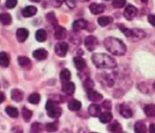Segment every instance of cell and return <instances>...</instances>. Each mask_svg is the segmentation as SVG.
I'll return each mask as SVG.
<instances>
[{
    "label": "cell",
    "mask_w": 155,
    "mask_h": 133,
    "mask_svg": "<svg viewBox=\"0 0 155 133\" xmlns=\"http://www.w3.org/2000/svg\"><path fill=\"white\" fill-rule=\"evenodd\" d=\"M104 46L110 53L115 56H123L127 52V47H126L125 43L121 39L112 37V36L105 38Z\"/></svg>",
    "instance_id": "obj_1"
},
{
    "label": "cell",
    "mask_w": 155,
    "mask_h": 133,
    "mask_svg": "<svg viewBox=\"0 0 155 133\" xmlns=\"http://www.w3.org/2000/svg\"><path fill=\"white\" fill-rule=\"evenodd\" d=\"M91 61L99 68H114L117 67L115 59L104 53H94L91 56Z\"/></svg>",
    "instance_id": "obj_2"
},
{
    "label": "cell",
    "mask_w": 155,
    "mask_h": 133,
    "mask_svg": "<svg viewBox=\"0 0 155 133\" xmlns=\"http://www.w3.org/2000/svg\"><path fill=\"white\" fill-rule=\"evenodd\" d=\"M45 109H46L49 118L58 119L59 116L62 115V109L59 106V104L56 103L55 101L48 100L45 105Z\"/></svg>",
    "instance_id": "obj_3"
},
{
    "label": "cell",
    "mask_w": 155,
    "mask_h": 133,
    "mask_svg": "<svg viewBox=\"0 0 155 133\" xmlns=\"http://www.w3.org/2000/svg\"><path fill=\"white\" fill-rule=\"evenodd\" d=\"M84 45L88 51H93L96 48V46L98 45V41H97L95 36L88 35L84 39Z\"/></svg>",
    "instance_id": "obj_4"
},
{
    "label": "cell",
    "mask_w": 155,
    "mask_h": 133,
    "mask_svg": "<svg viewBox=\"0 0 155 133\" xmlns=\"http://www.w3.org/2000/svg\"><path fill=\"white\" fill-rule=\"evenodd\" d=\"M69 45L67 42H59L55 45V53L59 57H65L67 55Z\"/></svg>",
    "instance_id": "obj_5"
},
{
    "label": "cell",
    "mask_w": 155,
    "mask_h": 133,
    "mask_svg": "<svg viewBox=\"0 0 155 133\" xmlns=\"http://www.w3.org/2000/svg\"><path fill=\"white\" fill-rule=\"evenodd\" d=\"M137 14V9L133 5H128L126 7L124 12V17L128 20V21H132V20L136 17Z\"/></svg>",
    "instance_id": "obj_6"
},
{
    "label": "cell",
    "mask_w": 155,
    "mask_h": 133,
    "mask_svg": "<svg viewBox=\"0 0 155 133\" xmlns=\"http://www.w3.org/2000/svg\"><path fill=\"white\" fill-rule=\"evenodd\" d=\"M119 112L121 116H123V118H126V119H130L133 116V111L132 109L130 108V106L126 104H121L119 106Z\"/></svg>",
    "instance_id": "obj_7"
},
{
    "label": "cell",
    "mask_w": 155,
    "mask_h": 133,
    "mask_svg": "<svg viewBox=\"0 0 155 133\" xmlns=\"http://www.w3.org/2000/svg\"><path fill=\"white\" fill-rule=\"evenodd\" d=\"M87 98L91 100V102H99V101H101L103 98L102 95L93 89H88L87 90Z\"/></svg>",
    "instance_id": "obj_8"
},
{
    "label": "cell",
    "mask_w": 155,
    "mask_h": 133,
    "mask_svg": "<svg viewBox=\"0 0 155 133\" xmlns=\"http://www.w3.org/2000/svg\"><path fill=\"white\" fill-rule=\"evenodd\" d=\"M89 10L93 15H98L103 13L105 10V6L103 4H98V3H92L89 6Z\"/></svg>",
    "instance_id": "obj_9"
},
{
    "label": "cell",
    "mask_w": 155,
    "mask_h": 133,
    "mask_svg": "<svg viewBox=\"0 0 155 133\" xmlns=\"http://www.w3.org/2000/svg\"><path fill=\"white\" fill-rule=\"evenodd\" d=\"M62 90H63V92H65L66 94H68V95H72V94L75 92V90H76L75 83H74V82H71V81L63 82Z\"/></svg>",
    "instance_id": "obj_10"
},
{
    "label": "cell",
    "mask_w": 155,
    "mask_h": 133,
    "mask_svg": "<svg viewBox=\"0 0 155 133\" xmlns=\"http://www.w3.org/2000/svg\"><path fill=\"white\" fill-rule=\"evenodd\" d=\"M32 56L36 59V60H39V61H42V60H45L48 56V52L43 49V48H39V49H36L35 51H34L32 53Z\"/></svg>",
    "instance_id": "obj_11"
},
{
    "label": "cell",
    "mask_w": 155,
    "mask_h": 133,
    "mask_svg": "<svg viewBox=\"0 0 155 133\" xmlns=\"http://www.w3.org/2000/svg\"><path fill=\"white\" fill-rule=\"evenodd\" d=\"M88 114L91 116H94L97 118L101 115V108L99 105L97 104H91V106L88 107Z\"/></svg>",
    "instance_id": "obj_12"
},
{
    "label": "cell",
    "mask_w": 155,
    "mask_h": 133,
    "mask_svg": "<svg viewBox=\"0 0 155 133\" xmlns=\"http://www.w3.org/2000/svg\"><path fill=\"white\" fill-rule=\"evenodd\" d=\"M36 12H38V9H36V7L31 5V6L26 7L25 9L22 11V14H23L24 17L28 18V17H32V16H35L36 14Z\"/></svg>",
    "instance_id": "obj_13"
},
{
    "label": "cell",
    "mask_w": 155,
    "mask_h": 133,
    "mask_svg": "<svg viewBox=\"0 0 155 133\" xmlns=\"http://www.w3.org/2000/svg\"><path fill=\"white\" fill-rule=\"evenodd\" d=\"M87 23L84 20H78V21L74 22V24H73V30L75 31L84 30L87 29Z\"/></svg>",
    "instance_id": "obj_14"
},
{
    "label": "cell",
    "mask_w": 155,
    "mask_h": 133,
    "mask_svg": "<svg viewBox=\"0 0 155 133\" xmlns=\"http://www.w3.org/2000/svg\"><path fill=\"white\" fill-rule=\"evenodd\" d=\"M16 36H17L18 41L20 42H24L25 40L28 37V30L26 29H19L17 30V33H16Z\"/></svg>",
    "instance_id": "obj_15"
},
{
    "label": "cell",
    "mask_w": 155,
    "mask_h": 133,
    "mask_svg": "<svg viewBox=\"0 0 155 133\" xmlns=\"http://www.w3.org/2000/svg\"><path fill=\"white\" fill-rule=\"evenodd\" d=\"M24 97V93L22 90L20 89H13L11 91V98L14 100L15 102H21Z\"/></svg>",
    "instance_id": "obj_16"
},
{
    "label": "cell",
    "mask_w": 155,
    "mask_h": 133,
    "mask_svg": "<svg viewBox=\"0 0 155 133\" xmlns=\"http://www.w3.org/2000/svg\"><path fill=\"white\" fill-rule=\"evenodd\" d=\"M74 64H75V67L77 68L78 71H83L84 68L87 67V63H85V61L81 57H79V56L74 58Z\"/></svg>",
    "instance_id": "obj_17"
},
{
    "label": "cell",
    "mask_w": 155,
    "mask_h": 133,
    "mask_svg": "<svg viewBox=\"0 0 155 133\" xmlns=\"http://www.w3.org/2000/svg\"><path fill=\"white\" fill-rule=\"evenodd\" d=\"M55 38L58 40H62L64 38H66L67 36V30L64 29V27H55Z\"/></svg>",
    "instance_id": "obj_18"
},
{
    "label": "cell",
    "mask_w": 155,
    "mask_h": 133,
    "mask_svg": "<svg viewBox=\"0 0 155 133\" xmlns=\"http://www.w3.org/2000/svg\"><path fill=\"white\" fill-rule=\"evenodd\" d=\"M10 64V58L9 55L5 52H1L0 53V66L3 68H7Z\"/></svg>",
    "instance_id": "obj_19"
},
{
    "label": "cell",
    "mask_w": 155,
    "mask_h": 133,
    "mask_svg": "<svg viewBox=\"0 0 155 133\" xmlns=\"http://www.w3.org/2000/svg\"><path fill=\"white\" fill-rule=\"evenodd\" d=\"M113 119V116L110 112H101V115L99 116V120L102 123H109L111 122V120Z\"/></svg>",
    "instance_id": "obj_20"
},
{
    "label": "cell",
    "mask_w": 155,
    "mask_h": 133,
    "mask_svg": "<svg viewBox=\"0 0 155 133\" xmlns=\"http://www.w3.org/2000/svg\"><path fill=\"white\" fill-rule=\"evenodd\" d=\"M68 108L70 111L73 112H78L81 110V103L78 100H72L70 103L68 104Z\"/></svg>",
    "instance_id": "obj_21"
},
{
    "label": "cell",
    "mask_w": 155,
    "mask_h": 133,
    "mask_svg": "<svg viewBox=\"0 0 155 133\" xmlns=\"http://www.w3.org/2000/svg\"><path fill=\"white\" fill-rule=\"evenodd\" d=\"M134 132L136 133H147V127L142 122H137L134 124Z\"/></svg>",
    "instance_id": "obj_22"
},
{
    "label": "cell",
    "mask_w": 155,
    "mask_h": 133,
    "mask_svg": "<svg viewBox=\"0 0 155 133\" xmlns=\"http://www.w3.org/2000/svg\"><path fill=\"white\" fill-rule=\"evenodd\" d=\"M144 111V114L149 116V118H153L155 116V105L154 104H149V105H146L143 109Z\"/></svg>",
    "instance_id": "obj_23"
},
{
    "label": "cell",
    "mask_w": 155,
    "mask_h": 133,
    "mask_svg": "<svg viewBox=\"0 0 155 133\" xmlns=\"http://www.w3.org/2000/svg\"><path fill=\"white\" fill-rule=\"evenodd\" d=\"M107 129L112 132V133H119L122 131V125L117 122H111L109 124V126Z\"/></svg>",
    "instance_id": "obj_24"
},
{
    "label": "cell",
    "mask_w": 155,
    "mask_h": 133,
    "mask_svg": "<svg viewBox=\"0 0 155 133\" xmlns=\"http://www.w3.org/2000/svg\"><path fill=\"white\" fill-rule=\"evenodd\" d=\"M18 63L22 68H30L31 66V60L28 57H25V56H20L18 58Z\"/></svg>",
    "instance_id": "obj_25"
},
{
    "label": "cell",
    "mask_w": 155,
    "mask_h": 133,
    "mask_svg": "<svg viewBox=\"0 0 155 133\" xmlns=\"http://www.w3.org/2000/svg\"><path fill=\"white\" fill-rule=\"evenodd\" d=\"M0 23L4 26H8L12 23V17L8 13H2L0 14Z\"/></svg>",
    "instance_id": "obj_26"
},
{
    "label": "cell",
    "mask_w": 155,
    "mask_h": 133,
    "mask_svg": "<svg viewBox=\"0 0 155 133\" xmlns=\"http://www.w3.org/2000/svg\"><path fill=\"white\" fill-rule=\"evenodd\" d=\"M47 38V33L44 30H38L35 33V39L39 42H44Z\"/></svg>",
    "instance_id": "obj_27"
},
{
    "label": "cell",
    "mask_w": 155,
    "mask_h": 133,
    "mask_svg": "<svg viewBox=\"0 0 155 133\" xmlns=\"http://www.w3.org/2000/svg\"><path fill=\"white\" fill-rule=\"evenodd\" d=\"M97 23H98V25L101 27H106V26H108L109 24L112 23V18L109 17V16H102V17L98 18Z\"/></svg>",
    "instance_id": "obj_28"
},
{
    "label": "cell",
    "mask_w": 155,
    "mask_h": 133,
    "mask_svg": "<svg viewBox=\"0 0 155 133\" xmlns=\"http://www.w3.org/2000/svg\"><path fill=\"white\" fill-rule=\"evenodd\" d=\"M58 127H59V123L57 122H49V123H46V125L44 126L45 128V130L47 132H56L58 130Z\"/></svg>",
    "instance_id": "obj_29"
},
{
    "label": "cell",
    "mask_w": 155,
    "mask_h": 133,
    "mask_svg": "<svg viewBox=\"0 0 155 133\" xmlns=\"http://www.w3.org/2000/svg\"><path fill=\"white\" fill-rule=\"evenodd\" d=\"M5 112H7V115L11 116V118H18L19 116V112L16 108L12 107V106H8L5 109Z\"/></svg>",
    "instance_id": "obj_30"
},
{
    "label": "cell",
    "mask_w": 155,
    "mask_h": 133,
    "mask_svg": "<svg viewBox=\"0 0 155 133\" xmlns=\"http://www.w3.org/2000/svg\"><path fill=\"white\" fill-rule=\"evenodd\" d=\"M60 78L63 82H67L71 79V72L68 70H63L60 74Z\"/></svg>",
    "instance_id": "obj_31"
},
{
    "label": "cell",
    "mask_w": 155,
    "mask_h": 133,
    "mask_svg": "<svg viewBox=\"0 0 155 133\" xmlns=\"http://www.w3.org/2000/svg\"><path fill=\"white\" fill-rule=\"evenodd\" d=\"M28 102L31 103V104H38L40 102V95L38 94V93H32L31 94L30 96H28Z\"/></svg>",
    "instance_id": "obj_32"
},
{
    "label": "cell",
    "mask_w": 155,
    "mask_h": 133,
    "mask_svg": "<svg viewBox=\"0 0 155 133\" xmlns=\"http://www.w3.org/2000/svg\"><path fill=\"white\" fill-rule=\"evenodd\" d=\"M22 114H23V118L26 122H28L32 116V112L31 110H28V109H27L26 107H24L22 109Z\"/></svg>",
    "instance_id": "obj_33"
},
{
    "label": "cell",
    "mask_w": 155,
    "mask_h": 133,
    "mask_svg": "<svg viewBox=\"0 0 155 133\" xmlns=\"http://www.w3.org/2000/svg\"><path fill=\"white\" fill-rule=\"evenodd\" d=\"M43 131V126L41 123L35 122L31 125V132L32 133H41Z\"/></svg>",
    "instance_id": "obj_34"
},
{
    "label": "cell",
    "mask_w": 155,
    "mask_h": 133,
    "mask_svg": "<svg viewBox=\"0 0 155 133\" xmlns=\"http://www.w3.org/2000/svg\"><path fill=\"white\" fill-rule=\"evenodd\" d=\"M46 19L48 20V22H49L53 27L57 26V19H56V16L54 13H52V12L51 13H48L46 15Z\"/></svg>",
    "instance_id": "obj_35"
},
{
    "label": "cell",
    "mask_w": 155,
    "mask_h": 133,
    "mask_svg": "<svg viewBox=\"0 0 155 133\" xmlns=\"http://www.w3.org/2000/svg\"><path fill=\"white\" fill-rule=\"evenodd\" d=\"M120 30H122V33L127 36V37H133V30L127 29V27H125L123 26H120Z\"/></svg>",
    "instance_id": "obj_36"
},
{
    "label": "cell",
    "mask_w": 155,
    "mask_h": 133,
    "mask_svg": "<svg viewBox=\"0 0 155 133\" xmlns=\"http://www.w3.org/2000/svg\"><path fill=\"white\" fill-rule=\"evenodd\" d=\"M113 7L114 8H123L126 4V0H114L113 1Z\"/></svg>",
    "instance_id": "obj_37"
},
{
    "label": "cell",
    "mask_w": 155,
    "mask_h": 133,
    "mask_svg": "<svg viewBox=\"0 0 155 133\" xmlns=\"http://www.w3.org/2000/svg\"><path fill=\"white\" fill-rule=\"evenodd\" d=\"M18 4V0H6L5 2V6L9 9H13Z\"/></svg>",
    "instance_id": "obj_38"
},
{
    "label": "cell",
    "mask_w": 155,
    "mask_h": 133,
    "mask_svg": "<svg viewBox=\"0 0 155 133\" xmlns=\"http://www.w3.org/2000/svg\"><path fill=\"white\" fill-rule=\"evenodd\" d=\"M93 86H94V83H93V81H92L91 79H89V78L85 79V81H84V87L87 88V90L92 89Z\"/></svg>",
    "instance_id": "obj_39"
},
{
    "label": "cell",
    "mask_w": 155,
    "mask_h": 133,
    "mask_svg": "<svg viewBox=\"0 0 155 133\" xmlns=\"http://www.w3.org/2000/svg\"><path fill=\"white\" fill-rule=\"evenodd\" d=\"M111 101H109V100H106V101H104V102L102 103V108L103 109H105V110H111V108H112V106H111Z\"/></svg>",
    "instance_id": "obj_40"
},
{
    "label": "cell",
    "mask_w": 155,
    "mask_h": 133,
    "mask_svg": "<svg viewBox=\"0 0 155 133\" xmlns=\"http://www.w3.org/2000/svg\"><path fill=\"white\" fill-rule=\"evenodd\" d=\"M66 1V4L68 7H70L71 9H73V8H75L77 6V1L76 0H65Z\"/></svg>",
    "instance_id": "obj_41"
},
{
    "label": "cell",
    "mask_w": 155,
    "mask_h": 133,
    "mask_svg": "<svg viewBox=\"0 0 155 133\" xmlns=\"http://www.w3.org/2000/svg\"><path fill=\"white\" fill-rule=\"evenodd\" d=\"M49 1L52 4V6H54V7H60V5L65 1V0H49Z\"/></svg>",
    "instance_id": "obj_42"
},
{
    "label": "cell",
    "mask_w": 155,
    "mask_h": 133,
    "mask_svg": "<svg viewBox=\"0 0 155 133\" xmlns=\"http://www.w3.org/2000/svg\"><path fill=\"white\" fill-rule=\"evenodd\" d=\"M147 20H148V23L152 27H155V15H149Z\"/></svg>",
    "instance_id": "obj_43"
},
{
    "label": "cell",
    "mask_w": 155,
    "mask_h": 133,
    "mask_svg": "<svg viewBox=\"0 0 155 133\" xmlns=\"http://www.w3.org/2000/svg\"><path fill=\"white\" fill-rule=\"evenodd\" d=\"M148 131H149V133H155V123L150 124L149 128H148Z\"/></svg>",
    "instance_id": "obj_44"
},
{
    "label": "cell",
    "mask_w": 155,
    "mask_h": 133,
    "mask_svg": "<svg viewBox=\"0 0 155 133\" xmlns=\"http://www.w3.org/2000/svg\"><path fill=\"white\" fill-rule=\"evenodd\" d=\"M5 94L3 93V92H0V103H2L5 101Z\"/></svg>",
    "instance_id": "obj_45"
},
{
    "label": "cell",
    "mask_w": 155,
    "mask_h": 133,
    "mask_svg": "<svg viewBox=\"0 0 155 133\" xmlns=\"http://www.w3.org/2000/svg\"><path fill=\"white\" fill-rule=\"evenodd\" d=\"M13 132L14 133H23L22 129L20 127H14L13 128Z\"/></svg>",
    "instance_id": "obj_46"
},
{
    "label": "cell",
    "mask_w": 155,
    "mask_h": 133,
    "mask_svg": "<svg viewBox=\"0 0 155 133\" xmlns=\"http://www.w3.org/2000/svg\"><path fill=\"white\" fill-rule=\"evenodd\" d=\"M78 133H87V131L85 130V129H83V128H81V129L79 130V132H78Z\"/></svg>",
    "instance_id": "obj_47"
},
{
    "label": "cell",
    "mask_w": 155,
    "mask_h": 133,
    "mask_svg": "<svg viewBox=\"0 0 155 133\" xmlns=\"http://www.w3.org/2000/svg\"><path fill=\"white\" fill-rule=\"evenodd\" d=\"M62 133H71L70 131H68V130H66V129H65V130H63L62 131Z\"/></svg>",
    "instance_id": "obj_48"
},
{
    "label": "cell",
    "mask_w": 155,
    "mask_h": 133,
    "mask_svg": "<svg viewBox=\"0 0 155 133\" xmlns=\"http://www.w3.org/2000/svg\"><path fill=\"white\" fill-rule=\"evenodd\" d=\"M141 1L143 2V3H147V1H148V0H141Z\"/></svg>",
    "instance_id": "obj_49"
},
{
    "label": "cell",
    "mask_w": 155,
    "mask_h": 133,
    "mask_svg": "<svg viewBox=\"0 0 155 133\" xmlns=\"http://www.w3.org/2000/svg\"><path fill=\"white\" fill-rule=\"evenodd\" d=\"M153 88H154V90H155V82L153 83Z\"/></svg>",
    "instance_id": "obj_50"
},
{
    "label": "cell",
    "mask_w": 155,
    "mask_h": 133,
    "mask_svg": "<svg viewBox=\"0 0 155 133\" xmlns=\"http://www.w3.org/2000/svg\"><path fill=\"white\" fill-rule=\"evenodd\" d=\"M32 1H35V2H38V0H32Z\"/></svg>",
    "instance_id": "obj_51"
},
{
    "label": "cell",
    "mask_w": 155,
    "mask_h": 133,
    "mask_svg": "<svg viewBox=\"0 0 155 133\" xmlns=\"http://www.w3.org/2000/svg\"><path fill=\"white\" fill-rule=\"evenodd\" d=\"M81 1H87V0H81Z\"/></svg>",
    "instance_id": "obj_52"
},
{
    "label": "cell",
    "mask_w": 155,
    "mask_h": 133,
    "mask_svg": "<svg viewBox=\"0 0 155 133\" xmlns=\"http://www.w3.org/2000/svg\"><path fill=\"white\" fill-rule=\"evenodd\" d=\"M119 133H126V132H122V131H121V132H119Z\"/></svg>",
    "instance_id": "obj_53"
},
{
    "label": "cell",
    "mask_w": 155,
    "mask_h": 133,
    "mask_svg": "<svg viewBox=\"0 0 155 133\" xmlns=\"http://www.w3.org/2000/svg\"><path fill=\"white\" fill-rule=\"evenodd\" d=\"M105 1H108V0H105Z\"/></svg>",
    "instance_id": "obj_54"
},
{
    "label": "cell",
    "mask_w": 155,
    "mask_h": 133,
    "mask_svg": "<svg viewBox=\"0 0 155 133\" xmlns=\"http://www.w3.org/2000/svg\"><path fill=\"white\" fill-rule=\"evenodd\" d=\"M94 133H97V132H94Z\"/></svg>",
    "instance_id": "obj_55"
}]
</instances>
